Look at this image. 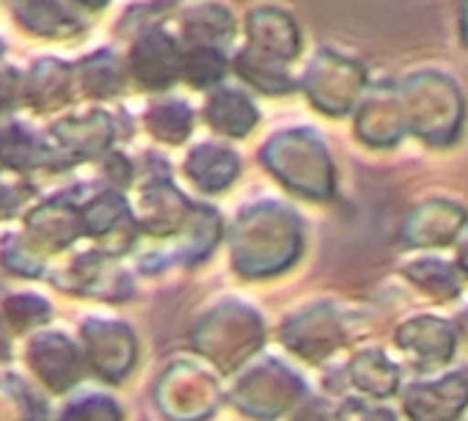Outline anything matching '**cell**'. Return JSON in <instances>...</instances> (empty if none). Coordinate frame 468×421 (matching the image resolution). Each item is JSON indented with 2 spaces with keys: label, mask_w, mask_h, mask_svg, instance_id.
Wrapping results in <instances>:
<instances>
[{
  "label": "cell",
  "mask_w": 468,
  "mask_h": 421,
  "mask_svg": "<svg viewBox=\"0 0 468 421\" xmlns=\"http://www.w3.org/2000/svg\"><path fill=\"white\" fill-rule=\"evenodd\" d=\"M301 251V226L292 213L268 204L243 213L234 229V268L243 276H271L295 262Z\"/></svg>",
  "instance_id": "cell-1"
},
{
  "label": "cell",
  "mask_w": 468,
  "mask_h": 421,
  "mask_svg": "<svg viewBox=\"0 0 468 421\" xmlns=\"http://www.w3.org/2000/svg\"><path fill=\"white\" fill-rule=\"evenodd\" d=\"M193 342L198 353L231 372L262 344V322L246 306H220L198 322Z\"/></svg>",
  "instance_id": "cell-2"
},
{
  "label": "cell",
  "mask_w": 468,
  "mask_h": 421,
  "mask_svg": "<svg viewBox=\"0 0 468 421\" xmlns=\"http://www.w3.org/2000/svg\"><path fill=\"white\" fill-rule=\"evenodd\" d=\"M301 391H303V383L290 369H284L279 361H268L238 383L231 399L249 416L276 418L301 396Z\"/></svg>",
  "instance_id": "cell-3"
},
{
  "label": "cell",
  "mask_w": 468,
  "mask_h": 421,
  "mask_svg": "<svg viewBox=\"0 0 468 421\" xmlns=\"http://www.w3.org/2000/svg\"><path fill=\"white\" fill-rule=\"evenodd\" d=\"M83 336V350L89 366L111 380L119 383L127 377V372L135 363V336L127 325L122 322H105V320H89L80 331Z\"/></svg>",
  "instance_id": "cell-4"
},
{
  "label": "cell",
  "mask_w": 468,
  "mask_h": 421,
  "mask_svg": "<svg viewBox=\"0 0 468 421\" xmlns=\"http://www.w3.org/2000/svg\"><path fill=\"white\" fill-rule=\"evenodd\" d=\"M468 407V374L452 372L435 383H416L405 394L410 421H457Z\"/></svg>",
  "instance_id": "cell-5"
},
{
  "label": "cell",
  "mask_w": 468,
  "mask_h": 421,
  "mask_svg": "<svg viewBox=\"0 0 468 421\" xmlns=\"http://www.w3.org/2000/svg\"><path fill=\"white\" fill-rule=\"evenodd\" d=\"M28 363L56 394L69 391L83 377V355L61 333H39L28 347Z\"/></svg>",
  "instance_id": "cell-6"
},
{
  "label": "cell",
  "mask_w": 468,
  "mask_h": 421,
  "mask_svg": "<svg viewBox=\"0 0 468 421\" xmlns=\"http://www.w3.org/2000/svg\"><path fill=\"white\" fill-rule=\"evenodd\" d=\"M284 342L303 355L306 361H320L339 350L342 344V325L331 306H314L301 311L284 325Z\"/></svg>",
  "instance_id": "cell-7"
},
{
  "label": "cell",
  "mask_w": 468,
  "mask_h": 421,
  "mask_svg": "<svg viewBox=\"0 0 468 421\" xmlns=\"http://www.w3.org/2000/svg\"><path fill=\"white\" fill-rule=\"evenodd\" d=\"M397 344L421 366L432 369L452 358L454 353V331L435 317H416L397 331Z\"/></svg>",
  "instance_id": "cell-8"
},
{
  "label": "cell",
  "mask_w": 468,
  "mask_h": 421,
  "mask_svg": "<svg viewBox=\"0 0 468 421\" xmlns=\"http://www.w3.org/2000/svg\"><path fill=\"white\" fill-rule=\"evenodd\" d=\"M31 229V246L45 248V251H61L78 240L83 232V216L64 201H50L42 209H37L34 218L28 221Z\"/></svg>",
  "instance_id": "cell-9"
},
{
  "label": "cell",
  "mask_w": 468,
  "mask_h": 421,
  "mask_svg": "<svg viewBox=\"0 0 468 421\" xmlns=\"http://www.w3.org/2000/svg\"><path fill=\"white\" fill-rule=\"evenodd\" d=\"M465 224V213L452 204H430L416 209L413 218L405 224V243L410 246H443L449 243Z\"/></svg>",
  "instance_id": "cell-10"
},
{
  "label": "cell",
  "mask_w": 468,
  "mask_h": 421,
  "mask_svg": "<svg viewBox=\"0 0 468 421\" xmlns=\"http://www.w3.org/2000/svg\"><path fill=\"white\" fill-rule=\"evenodd\" d=\"M187 174L201 190L218 193L238 176V157L220 146H198L187 157Z\"/></svg>",
  "instance_id": "cell-11"
},
{
  "label": "cell",
  "mask_w": 468,
  "mask_h": 421,
  "mask_svg": "<svg viewBox=\"0 0 468 421\" xmlns=\"http://www.w3.org/2000/svg\"><path fill=\"white\" fill-rule=\"evenodd\" d=\"M185 213H187V201L165 187V184H157L154 190H146L144 195V229L163 237V235H171L174 229L182 226L185 221Z\"/></svg>",
  "instance_id": "cell-12"
},
{
  "label": "cell",
  "mask_w": 468,
  "mask_h": 421,
  "mask_svg": "<svg viewBox=\"0 0 468 421\" xmlns=\"http://www.w3.org/2000/svg\"><path fill=\"white\" fill-rule=\"evenodd\" d=\"M75 281L80 292L100 298H122L127 292V276L108 257H80L75 262Z\"/></svg>",
  "instance_id": "cell-13"
},
{
  "label": "cell",
  "mask_w": 468,
  "mask_h": 421,
  "mask_svg": "<svg viewBox=\"0 0 468 421\" xmlns=\"http://www.w3.org/2000/svg\"><path fill=\"white\" fill-rule=\"evenodd\" d=\"M350 377L361 391L372 396H391L399 385L397 366L378 350H367L356 355V361L350 363Z\"/></svg>",
  "instance_id": "cell-14"
},
{
  "label": "cell",
  "mask_w": 468,
  "mask_h": 421,
  "mask_svg": "<svg viewBox=\"0 0 468 421\" xmlns=\"http://www.w3.org/2000/svg\"><path fill=\"white\" fill-rule=\"evenodd\" d=\"M207 116L215 124V130H220L226 135H246L257 124L254 105L243 94H238V91H220V94H215L212 102H209Z\"/></svg>",
  "instance_id": "cell-15"
},
{
  "label": "cell",
  "mask_w": 468,
  "mask_h": 421,
  "mask_svg": "<svg viewBox=\"0 0 468 421\" xmlns=\"http://www.w3.org/2000/svg\"><path fill=\"white\" fill-rule=\"evenodd\" d=\"M405 276L427 295L438 298V300H449L460 292V279L454 273L452 265H446L443 259H435V257H427V259H419L413 265L405 268Z\"/></svg>",
  "instance_id": "cell-16"
},
{
  "label": "cell",
  "mask_w": 468,
  "mask_h": 421,
  "mask_svg": "<svg viewBox=\"0 0 468 421\" xmlns=\"http://www.w3.org/2000/svg\"><path fill=\"white\" fill-rule=\"evenodd\" d=\"M119 226H130V218H127V206L119 195H100L97 201H91L86 209H83V232L97 237V240H105L108 235H113Z\"/></svg>",
  "instance_id": "cell-17"
},
{
  "label": "cell",
  "mask_w": 468,
  "mask_h": 421,
  "mask_svg": "<svg viewBox=\"0 0 468 421\" xmlns=\"http://www.w3.org/2000/svg\"><path fill=\"white\" fill-rule=\"evenodd\" d=\"M4 314L15 331H28L50 320V306L45 298H37V295H12L4 303Z\"/></svg>",
  "instance_id": "cell-18"
},
{
  "label": "cell",
  "mask_w": 468,
  "mask_h": 421,
  "mask_svg": "<svg viewBox=\"0 0 468 421\" xmlns=\"http://www.w3.org/2000/svg\"><path fill=\"white\" fill-rule=\"evenodd\" d=\"M149 127L163 141H182L190 132V111L182 102H165L149 113Z\"/></svg>",
  "instance_id": "cell-19"
},
{
  "label": "cell",
  "mask_w": 468,
  "mask_h": 421,
  "mask_svg": "<svg viewBox=\"0 0 468 421\" xmlns=\"http://www.w3.org/2000/svg\"><path fill=\"white\" fill-rule=\"evenodd\" d=\"M61 421H122V410L111 396H83L72 402L64 413Z\"/></svg>",
  "instance_id": "cell-20"
},
{
  "label": "cell",
  "mask_w": 468,
  "mask_h": 421,
  "mask_svg": "<svg viewBox=\"0 0 468 421\" xmlns=\"http://www.w3.org/2000/svg\"><path fill=\"white\" fill-rule=\"evenodd\" d=\"M185 75L193 86H212L220 80L223 75V58L209 50V47H201V50H193L187 56V64H185Z\"/></svg>",
  "instance_id": "cell-21"
},
{
  "label": "cell",
  "mask_w": 468,
  "mask_h": 421,
  "mask_svg": "<svg viewBox=\"0 0 468 421\" xmlns=\"http://www.w3.org/2000/svg\"><path fill=\"white\" fill-rule=\"evenodd\" d=\"M34 402L17 383H0V421H31Z\"/></svg>",
  "instance_id": "cell-22"
},
{
  "label": "cell",
  "mask_w": 468,
  "mask_h": 421,
  "mask_svg": "<svg viewBox=\"0 0 468 421\" xmlns=\"http://www.w3.org/2000/svg\"><path fill=\"white\" fill-rule=\"evenodd\" d=\"M0 257H4V265L12 273H20V276H39L42 273V259H39L37 248L20 243L15 237H9L4 243V251H0Z\"/></svg>",
  "instance_id": "cell-23"
},
{
  "label": "cell",
  "mask_w": 468,
  "mask_h": 421,
  "mask_svg": "<svg viewBox=\"0 0 468 421\" xmlns=\"http://www.w3.org/2000/svg\"><path fill=\"white\" fill-rule=\"evenodd\" d=\"M0 160L15 165V168H26L37 160L34 143L28 135H23L20 130H6L0 132Z\"/></svg>",
  "instance_id": "cell-24"
},
{
  "label": "cell",
  "mask_w": 468,
  "mask_h": 421,
  "mask_svg": "<svg viewBox=\"0 0 468 421\" xmlns=\"http://www.w3.org/2000/svg\"><path fill=\"white\" fill-rule=\"evenodd\" d=\"M334 421H394V416L383 407H372L364 402H345Z\"/></svg>",
  "instance_id": "cell-25"
},
{
  "label": "cell",
  "mask_w": 468,
  "mask_h": 421,
  "mask_svg": "<svg viewBox=\"0 0 468 421\" xmlns=\"http://www.w3.org/2000/svg\"><path fill=\"white\" fill-rule=\"evenodd\" d=\"M295 421H334V416H331L320 402H309L306 407L298 410Z\"/></svg>",
  "instance_id": "cell-26"
},
{
  "label": "cell",
  "mask_w": 468,
  "mask_h": 421,
  "mask_svg": "<svg viewBox=\"0 0 468 421\" xmlns=\"http://www.w3.org/2000/svg\"><path fill=\"white\" fill-rule=\"evenodd\" d=\"M460 268H463L465 276H468V232L463 235V243H460Z\"/></svg>",
  "instance_id": "cell-27"
},
{
  "label": "cell",
  "mask_w": 468,
  "mask_h": 421,
  "mask_svg": "<svg viewBox=\"0 0 468 421\" xmlns=\"http://www.w3.org/2000/svg\"><path fill=\"white\" fill-rule=\"evenodd\" d=\"M9 339H6V331L4 328H0V361H6L9 358Z\"/></svg>",
  "instance_id": "cell-28"
},
{
  "label": "cell",
  "mask_w": 468,
  "mask_h": 421,
  "mask_svg": "<svg viewBox=\"0 0 468 421\" xmlns=\"http://www.w3.org/2000/svg\"><path fill=\"white\" fill-rule=\"evenodd\" d=\"M460 331H463V336L468 339V311H465V314L460 317Z\"/></svg>",
  "instance_id": "cell-29"
}]
</instances>
